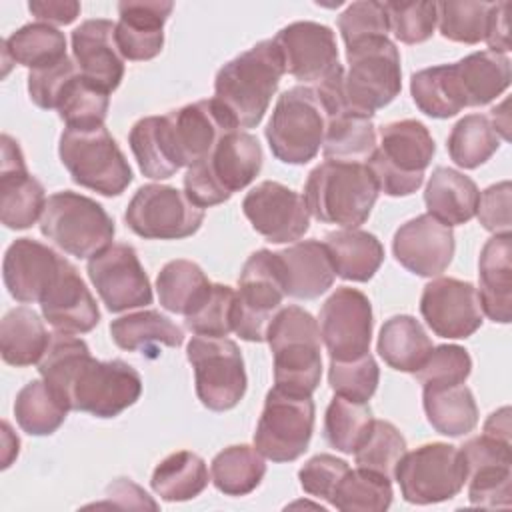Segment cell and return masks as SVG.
<instances>
[{
    "label": "cell",
    "mask_w": 512,
    "mask_h": 512,
    "mask_svg": "<svg viewBox=\"0 0 512 512\" xmlns=\"http://www.w3.org/2000/svg\"><path fill=\"white\" fill-rule=\"evenodd\" d=\"M42 380L70 410L114 418L142 394V378L124 360H96L88 344L72 334H52L38 362Z\"/></svg>",
    "instance_id": "obj_1"
},
{
    "label": "cell",
    "mask_w": 512,
    "mask_h": 512,
    "mask_svg": "<svg viewBox=\"0 0 512 512\" xmlns=\"http://www.w3.org/2000/svg\"><path fill=\"white\" fill-rule=\"evenodd\" d=\"M284 74V60L276 42L260 40L216 72L214 98L238 128H254L262 122Z\"/></svg>",
    "instance_id": "obj_2"
},
{
    "label": "cell",
    "mask_w": 512,
    "mask_h": 512,
    "mask_svg": "<svg viewBox=\"0 0 512 512\" xmlns=\"http://www.w3.org/2000/svg\"><path fill=\"white\" fill-rule=\"evenodd\" d=\"M378 184L366 162L324 160L306 178L304 202L318 222L342 228L364 224L378 200Z\"/></svg>",
    "instance_id": "obj_3"
},
{
    "label": "cell",
    "mask_w": 512,
    "mask_h": 512,
    "mask_svg": "<svg viewBox=\"0 0 512 512\" xmlns=\"http://www.w3.org/2000/svg\"><path fill=\"white\" fill-rule=\"evenodd\" d=\"M266 342L274 356V386L312 396L322 376L318 320L300 306L280 308L268 326Z\"/></svg>",
    "instance_id": "obj_4"
},
{
    "label": "cell",
    "mask_w": 512,
    "mask_h": 512,
    "mask_svg": "<svg viewBox=\"0 0 512 512\" xmlns=\"http://www.w3.org/2000/svg\"><path fill=\"white\" fill-rule=\"evenodd\" d=\"M262 160L258 138L246 130H232L206 158L186 170L184 192L202 210L222 204L258 176Z\"/></svg>",
    "instance_id": "obj_5"
},
{
    "label": "cell",
    "mask_w": 512,
    "mask_h": 512,
    "mask_svg": "<svg viewBox=\"0 0 512 512\" xmlns=\"http://www.w3.org/2000/svg\"><path fill=\"white\" fill-rule=\"evenodd\" d=\"M436 152L430 130L414 118L388 122L380 128V144L366 160L378 190L386 196H410L422 182Z\"/></svg>",
    "instance_id": "obj_6"
},
{
    "label": "cell",
    "mask_w": 512,
    "mask_h": 512,
    "mask_svg": "<svg viewBox=\"0 0 512 512\" xmlns=\"http://www.w3.org/2000/svg\"><path fill=\"white\" fill-rule=\"evenodd\" d=\"M348 70L342 74L340 94L346 110L372 118L402 90L400 52L384 38H372L346 48Z\"/></svg>",
    "instance_id": "obj_7"
},
{
    "label": "cell",
    "mask_w": 512,
    "mask_h": 512,
    "mask_svg": "<svg viewBox=\"0 0 512 512\" xmlns=\"http://www.w3.org/2000/svg\"><path fill=\"white\" fill-rule=\"evenodd\" d=\"M40 232L60 250L76 258H92L114 240V220L96 200L62 190L48 196L40 216Z\"/></svg>",
    "instance_id": "obj_8"
},
{
    "label": "cell",
    "mask_w": 512,
    "mask_h": 512,
    "mask_svg": "<svg viewBox=\"0 0 512 512\" xmlns=\"http://www.w3.org/2000/svg\"><path fill=\"white\" fill-rule=\"evenodd\" d=\"M58 156L72 182L102 196H120L132 182V168L106 126L60 134Z\"/></svg>",
    "instance_id": "obj_9"
},
{
    "label": "cell",
    "mask_w": 512,
    "mask_h": 512,
    "mask_svg": "<svg viewBox=\"0 0 512 512\" xmlns=\"http://www.w3.org/2000/svg\"><path fill=\"white\" fill-rule=\"evenodd\" d=\"M326 132V114L310 86H294L276 100L266 126V140L276 160L306 164L316 158Z\"/></svg>",
    "instance_id": "obj_10"
},
{
    "label": "cell",
    "mask_w": 512,
    "mask_h": 512,
    "mask_svg": "<svg viewBox=\"0 0 512 512\" xmlns=\"http://www.w3.org/2000/svg\"><path fill=\"white\" fill-rule=\"evenodd\" d=\"M286 296L280 262L272 250H256L244 262L234 296L232 328L246 342H264Z\"/></svg>",
    "instance_id": "obj_11"
},
{
    "label": "cell",
    "mask_w": 512,
    "mask_h": 512,
    "mask_svg": "<svg viewBox=\"0 0 512 512\" xmlns=\"http://www.w3.org/2000/svg\"><path fill=\"white\" fill-rule=\"evenodd\" d=\"M198 400L214 412L232 410L246 394L248 378L238 344L230 338L192 336L186 346Z\"/></svg>",
    "instance_id": "obj_12"
},
{
    "label": "cell",
    "mask_w": 512,
    "mask_h": 512,
    "mask_svg": "<svg viewBox=\"0 0 512 512\" xmlns=\"http://www.w3.org/2000/svg\"><path fill=\"white\" fill-rule=\"evenodd\" d=\"M394 480L410 504H436L454 498L466 484V464L460 448L444 442L422 444L406 452Z\"/></svg>",
    "instance_id": "obj_13"
},
{
    "label": "cell",
    "mask_w": 512,
    "mask_h": 512,
    "mask_svg": "<svg viewBox=\"0 0 512 512\" xmlns=\"http://www.w3.org/2000/svg\"><path fill=\"white\" fill-rule=\"evenodd\" d=\"M312 396H298L270 388L254 432V448L272 462L300 458L314 432Z\"/></svg>",
    "instance_id": "obj_14"
},
{
    "label": "cell",
    "mask_w": 512,
    "mask_h": 512,
    "mask_svg": "<svg viewBox=\"0 0 512 512\" xmlns=\"http://www.w3.org/2000/svg\"><path fill=\"white\" fill-rule=\"evenodd\" d=\"M124 220L140 238L180 240L200 230L204 210L174 186L146 184L128 202Z\"/></svg>",
    "instance_id": "obj_15"
},
{
    "label": "cell",
    "mask_w": 512,
    "mask_h": 512,
    "mask_svg": "<svg viewBox=\"0 0 512 512\" xmlns=\"http://www.w3.org/2000/svg\"><path fill=\"white\" fill-rule=\"evenodd\" d=\"M320 336L330 360H356L370 352L372 304L356 288L340 286L320 308Z\"/></svg>",
    "instance_id": "obj_16"
},
{
    "label": "cell",
    "mask_w": 512,
    "mask_h": 512,
    "mask_svg": "<svg viewBox=\"0 0 512 512\" xmlns=\"http://www.w3.org/2000/svg\"><path fill=\"white\" fill-rule=\"evenodd\" d=\"M164 130L176 166L190 168L206 158L224 134L240 128L216 98H206L164 114Z\"/></svg>",
    "instance_id": "obj_17"
},
{
    "label": "cell",
    "mask_w": 512,
    "mask_h": 512,
    "mask_svg": "<svg viewBox=\"0 0 512 512\" xmlns=\"http://www.w3.org/2000/svg\"><path fill=\"white\" fill-rule=\"evenodd\" d=\"M88 278L110 312L152 304V286L134 246L118 242L88 260Z\"/></svg>",
    "instance_id": "obj_18"
},
{
    "label": "cell",
    "mask_w": 512,
    "mask_h": 512,
    "mask_svg": "<svg viewBox=\"0 0 512 512\" xmlns=\"http://www.w3.org/2000/svg\"><path fill=\"white\" fill-rule=\"evenodd\" d=\"M242 212L252 228L274 244L296 242L310 228L304 196L274 180L254 186L242 200Z\"/></svg>",
    "instance_id": "obj_19"
},
{
    "label": "cell",
    "mask_w": 512,
    "mask_h": 512,
    "mask_svg": "<svg viewBox=\"0 0 512 512\" xmlns=\"http://www.w3.org/2000/svg\"><path fill=\"white\" fill-rule=\"evenodd\" d=\"M466 464L468 500L474 506L498 508L512 502L510 442L482 434L460 448Z\"/></svg>",
    "instance_id": "obj_20"
},
{
    "label": "cell",
    "mask_w": 512,
    "mask_h": 512,
    "mask_svg": "<svg viewBox=\"0 0 512 512\" xmlns=\"http://www.w3.org/2000/svg\"><path fill=\"white\" fill-rule=\"evenodd\" d=\"M420 314L436 336L468 338L482 326L478 288L458 278H436L422 290Z\"/></svg>",
    "instance_id": "obj_21"
},
{
    "label": "cell",
    "mask_w": 512,
    "mask_h": 512,
    "mask_svg": "<svg viewBox=\"0 0 512 512\" xmlns=\"http://www.w3.org/2000/svg\"><path fill=\"white\" fill-rule=\"evenodd\" d=\"M284 70L304 84H320L338 66V46L332 28L312 20L284 26L274 38Z\"/></svg>",
    "instance_id": "obj_22"
},
{
    "label": "cell",
    "mask_w": 512,
    "mask_h": 512,
    "mask_svg": "<svg viewBox=\"0 0 512 512\" xmlns=\"http://www.w3.org/2000/svg\"><path fill=\"white\" fill-rule=\"evenodd\" d=\"M456 250L452 226L430 214H420L404 222L392 238L394 258L412 274L434 278L452 262Z\"/></svg>",
    "instance_id": "obj_23"
},
{
    "label": "cell",
    "mask_w": 512,
    "mask_h": 512,
    "mask_svg": "<svg viewBox=\"0 0 512 512\" xmlns=\"http://www.w3.org/2000/svg\"><path fill=\"white\" fill-rule=\"evenodd\" d=\"M46 194L40 180H36L24 162L18 142L2 134L0 160V220L6 228L26 230L44 212Z\"/></svg>",
    "instance_id": "obj_24"
},
{
    "label": "cell",
    "mask_w": 512,
    "mask_h": 512,
    "mask_svg": "<svg viewBox=\"0 0 512 512\" xmlns=\"http://www.w3.org/2000/svg\"><path fill=\"white\" fill-rule=\"evenodd\" d=\"M64 260L66 258L38 240L16 238L4 254V286L10 296L22 304L40 302L58 276Z\"/></svg>",
    "instance_id": "obj_25"
},
{
    "label": "cell",
    "mask_w": 512,
    "mask_h": 512,
    "mask_svg": "<svg viewBox=\"0 0 512 512\" xmlns=\"http://www.w3.org/2000/svg\"><path fill=\"white\" fill-rule=\"evenodd\" d=\"M72 54L80 74L106 92L124 78V58L116 44V24L106 18L84 20L72 32Z\"/></svg>",
    "instance_id": "obj_26"
},
{
    "label": "cell",
    "mask_w": 512,
    "mask_h": 512,
    "mask_svg": "<svg viewBox=\"0 0 512 512\" xmlns=\"http://www.w3.org/2000/svg\"><path fill=\"white\" fill-rule=\"evenodd\" d=\"M46 322L62 334H86L100 322V310L76 266L64 260L58 276L40 300Z\"/></svg>",
    "instance_id": "obj_27"
},
{
    "label": "cell",
    "mask_w": 512,
    "mask_h": 512,
    "mask_svg": "<svg viewBox=\"0 0 512 512\" xmlns=\"http://www.w3.org/2000/svg\"><path fill=\"white\" fill-rule=\"evenodd\" d=\"M170 0H122L118 2L116 44L124 60L146 62L164 46V24L172 14Z\"/></svg>",
    "instance_id": "obj_28"
},
{
    "label": "cell",
    "mask_w": 512,
    "mask_h": 512,
    "mask_svg": "<svg viewBox=\"0 0 512 512\" xmlns=\"http://www.w3.org/2000/svg\"><path fill=\"white\" fill-rule=\"evenodd\" d=\"M286 296L314 300L332 288L336 270L330 252L320 240H302L276 252Z\"/></svg>",
    "instance_id": "obj_29"
},
{
    "label": "cell",
    "mask_w": 512,
    "mask_h": 512,
    "mask_svg": "<svg viewBox=\"0 0 512 512\" xmlns=\"http://www.w3.org/2000/svg\"><path fill=\"white\" fill-rule=\"evenodd\" d=\"M482 312L500 324L512 316V234H494L478 258Z\"/></svg>",
    "instance_id": "obj_30"
},
{
    "label": "cell",
    "mask_w": 512,
    "mask_h": 512,
    "mask_svg": "<svg viewBox=\"0 0 512 512\" xmlns=\"http://www.w3.org/2000/svg\"><path fill=\"white\" fill-rule=\"evenodd\" d=\"M480 190L466 174L438 166L428 178L424 190V202L428 214L446 226L466 224L476 216Z\"/></svg>",
    "instance_id": "obj_31"
},
{
    "label": "cell",
    "mask_w": 512,
    "mask_h": 512,
    "mask_svg": "<svg viewBox=\"0 0 512 512\" xmlns=\"http://www.w3.org/2000/svg\"><path fill=\"white\" fill-rule=\"evenodd\" d=\"M324 244L330 252L336 276L352 282H368L384 262L380 240L358 228L328 232Z\"/></svg>",
    "instance_id": "obj_32"
},
{
    "label": "cell",
    "mask_w": 512,
    "mask_h": 512,
    "mask_svg": "<svg viewBox=\"0 0 512 512\" xmlns=\"http://www.w3.org/2000/svg\"><path fill=\"white\" fill-rule=\"evenodd\" d=\"M454 72L466 106H484L510 86V60L506 54L482 50L454 62Z\"/></svg>",
    "instance_id": "obj_33"
},
{
    "label": "cell",
    "mask_w": 512,
    "mask_h": 512,
    "mask_svg": "<svg viewBox=\"0 0 512 512\" xmlns=\"http://www.w3.org/2000/svg\"><path fill=\"white\" fill-rule=\"evenodd\" d=\"M52 334L28 306L8 310L0 322V354L10 366H32L44 356Z\"/></svg>",
    "instance_id": "obj_34"
},
{
    "label": "cell",
    "mask_w": 512,
    "mask_h": 512,
    "mask_svg": "<svg viewBox=\"0 0 512 512\" xmlns=\"http://www.w3.org/2000/svg\"><path fill=\"white\" fill-rule=\"evenodd\" d=\"M376 348L390 368L414 374L424 364L434 344L414 316L398 314L382 324Z\"/></svg>",
    "instance_id": "obj_35"
},
{
    "label": "cell",
    "mask_w": 512,
    "mask_h": 512,
    "mask_svg": "<svg viewBox=\"0 0 512 512\" xmlns=\"http://www.w3.org/2000/svg\"><path fill=\"white\" fill-rule=\"evenodd\" d=\"M110 336L118 348L128 352H156L158 346L178 348L184 332L158 310H140L110 322Z\"/></svg>",
    "instance_id": "obj_36"
},
{
    "label": "cell",
    "mask_w": 512,
    "mask_h": 512,
    "mask_svg": "<svg viewBox=\"0 0 512 512\" xmlns=\"http://www.w3.org/2000/svg\"><path fill=\"white\" fill-rule=\"evenodd\" d=\"M422 404L430 426L438 434L458 438L478 424V406L466 384L422 388Z\"/></svg>",
    "instance_id": "obj_37"
},
{
    "label": "cell",
    "mask_w": 512,
    "mask_h": 512,
    "mask_svg": "<svg viewBox=\"0 0 512 512\" xmlns=\"http://www.w3.org/2000/svg\"><path fill=\"white\" fill-rule=\"evenodd\" d=\"M2 56L6 66L14 62L30 70L46 68L68 56L66 36L52 24L30 22L2 40Z\"/></svg>",
    "instance_id": "obj_38"
},
{
    "label": "cell",
    "mask_w": 512,
    "mask_h": 512,
    "mask_svg": "<svg viewBox=\"0 0 512 512\" xmlns=\"http://www.w3.org/2000/svg\"><path fill=\"white\" fill-rule=\"evenodd\" d=\"M376 128L372 118L342 110L326 116L322 154L326 160L364 162L376 150Z\"/></svg>",
    "instance_id": "obj_39"
},
{
    "label": "cell",
    "mask_w": 512,
    "mask_h": 512,
    "mask_svg": "<svg viewBox=\"0 0 512 512\" xmlns=\"http://www.w3.org/2000/svg\"><path fill=\"white\" fill-rule=\"evenodd\" d=\"M212 282L192 260H170L158 272L156 290L160 306L172 314L188 316L208 296Z\"/></svg>",
    "instance_id": "obj_40"
},
{
    "label": "cell",
    "mask_w": 512,
    "mask_h": 512,
    "mask_svg": "<svg viewBox=\"0 0 512 512\" xmlns=\"http://www.w3.org/2000/svg\"><path fill=\"white\" fill-rule=\"evenodd\" d=\"M410 94L418 110L430 118H452L466 108L454 64L414 72L410 78Z\"/></svg>",
    "instance_id": "obj_41"
},
{
    "label": "cell",
    "mask_w": 512,
    "mask_h": 512,
    "mask_svg": "<svg viewBox=\"0 0 512 512\" xmlns=\"http://www.w3.org/2000/svg\"><path fill=\"white\" fill-rule=\"evenodd\" d=\"M150 484L166 502L192 500L208 486V468L196 452L178 450L154 468Z\"/></svg>",
    "instance_id": "obj_42"
},
{
    "label": "cell",
    "mask_w": 512,
    "mask_h": 512,
    "mask_svg": "<svg viewBox=\"0 0 512 512\" xmlns=\"http://www.w3.org/2000/svg\"><path fill=\"white\" fill-rule=\"evenodd\" d=\"M68 410V404L44 380H30L14 400L16 422L30 436L54 434Z\"/></svg>",
    "instance_id": "obj_43"
},
{
    "label": "cell",
    "mask_w": 512,
    "mask_h": 512,
    "mask_svg": "<svg viewBox=\"0 0 512 512\" xmlns=\"http://www.w3.org/2000/svg\"><path fill=\"white\" fill-rule=\"evenodd\" d=\"M210 472L214 486L222 494L246 496L260 486L266 474V462L256 448L234 444L214 456Z\"/></svg>",
    "instance_id": "obj_44"
},
{
    "label": "cell",
    "mask_w": 512,
    "mask_h": 512,
    "mask_svg": "<svg viewBox=\"0 0 512 512\" xmlns=\"http://www.w3.org/2000/svg\"><path fill=\"white\" fill-rule=\"evenodd\" d=\"M500 140L488 114H468L452 126L446 148L456 166L472 170L492 158Z\"/></svg>",
    "instance_id": "obj_45"
},
{
    "label": "cell",
    "mask_w": 512,
    "mask_h": 512,
    "mask_svg": "<svg viewBox=\"0 0 512 512\" xmlns=\"http://www.w3.org/2000/svg\"><path fill=\"white\" fill-rule=\"evenodd\" d=\"M374 424L368 402L334 396L324 414V440L342 454H354Z\"/></svg>",
    "instance_id": "obj_46"
},
{
    "label": "cell",
    "mask_w": 512,
    "mask_h": 512,
    "mask_svg": "<svg viewBox=\"0 0 512 512\" xmlns=\"http://www.w3.org/2000/svg\"><path fill=\"white\" fill-rule=\"evenodd\" d=\"M128 144L146 178L166 180L180 170L168 146L164 116L140 118L128 134Z\"/></svg>",
    "instance_id": "obj_47"
},
{
    "label": "cell",
    "mask_w": 512,
    "mask_h": 512,
    "mask_svg": "<svg viewBox=\"0 0 512 512\" xmlns=\"http://www.w3.org/2000/svg\"><path fill=\"white\" fill-rule=\"evenodd\" d=\"M392 496L390 478L366 468H350L338 482L330 504L342 512H384Z\"/></svg>",
    "instance_id": "obj_48"
},
{
    "label": "cell",
    "mask_w": 512,
    "mask_h": 512,
    "mask_svg": "<svg viewBox=\"0 0 512 512\" xmlns=\"http://www.w3.org/2000/svg\"><path fill=\"white\" fill-rule=\"evenodd\" d=\"M108 106L110 92L102 90L100 86L92 84L82 74H78L66 84L56 110L66 128L90 130L104 126Z\"/></svg>",
    "instance_id": "obj_49"
},
{
    "label": "cell",
    "mask_w": 512,
    "mask_h": 512,
    "mask_svg": "<svg viewBox=\"0 0 512 512\" xmlns=\"http://www.w3.org/2000/svg\"><path fill=\"white\" fill-rule=\"evenodd\" d=\"M406 448V438L392 422L374 420L368 438L354 452V460L358 468L378 472L392 480L398 462L408 452Z\"/></svg>",
    "instance_id": "obj_50"
},
{
    "label": "cell",
    "mask_w": 512,
    "mask_h": 512,
    "mask_svg": "<svg viewBox=\"0 0 512 512\" xmlns=\"http://www.w3.org/2000/svg\"><path fill=\"white\" fill-rule=\"evenodd\" d=\"M492 2H436V16L440 34L446 40L460 44H478L484 40L488 10Z\"/></svg>",
    "instance_id": "obj_51"
},
{
    "label": "cell",
    "mask_w": 512,
    "mask_h": 512,
    "mask_svg": "<svg viewBox=\"0 0 512 512\" xmlns=\"http://www.w3.org/2000/svg\"><path fill=\"white\" fill-rule=\"evenodd\" d=\"M378 382L380 368L370 352L348 362L330 360L328 384L336 392V396L356 402H368L374 396Z\"/></svg>",
    "instance_id": "obj_52"
},
{
    "label": "cell",
    "mask_w": 512,
    "mask_h": 512,
    "mask_svg": "<svg viewBox=\"0 0 512 512\" xmlns=\"http://www.w3.org/2000/svg\"><path fill=\"white\" fill-rule=\"evenodd\" d=\"M472 372L468 350L458 344L434 346L424 364L414 372L422 388H442L464 384Z\"/></svg>",
    "instance_id": "obj_53"
},
{
    "label": "cell",
    "mask_w": 512,
    "mask_h": 512,
    "mask_svg": "<svg viewBox=\"0 0 512 512\" xmlns=\"http://www.w3.org/2000/svg\"><path fill=\"white\" fill-rule=\"evenodd\" d=\"M234 288L226 284H212L204 302L184 316L186 328L198 336H218L226 338L232 328V312H234Z\"/></svg>",
    "instance_id": "obj_54"
},
{
    "label": "cell",
    "mask_w": 512,
    "mask_h": 512,
    "mask_svg": "<svg viewBox=\"0 0 512 512\" xmlns=\"http://www.w3.org/2000/svg\"><path fill=\"white\" fill-rule=\"evenodd\" d=\"M388 28L404 44L426 42L436 28V2H384Z\"/></svg>",
    "instance_id": "obj_55"
},
{
    "label": "cell",
    "mask_w": 512,
    "mask_h": 512,
    "mask_svg": "<svg viewBox=\"0 0 512 512\" xmlns=\"http://www.w3.org/2000/svg\"><path fill=\"white\" fill-rule=\"evenodd\" d=\"M338 30L342 40L348 46L384 38L390 34L388 16L384 10V2H352L340 16H338Z\"/></svg>",
    "instance_id": "obj_56"
},
{
    "label": "cell",
    "mask_w": 512,
    "mask_h": 512,
    "mask_svg": "<svg viewBox=\"0 0 512 512\" xmlns=\"http://www.w3.org/2000/svg\"><path fill=\"white\" fill-rule=\"evenodd\" d=\"M78 74H80V70H78L76 62L68 56L58 64L30 70V74H28L30 100L42 110H56L66 84Z\"/></svg>",
    "instance_id": "obj_57"
},
{
    "label": "cell",
    "mask_w": 512,
    "mask_h": 512,
    "mask_svg": "<svg viewBox=\"0 0 512 512\" xmlns=\"http://www.w3.org/2000/svg\"><path fill=\"white\" fill-rule=\"evenodd\" d=\"M348 470L350 466L346 460L332 454H316L298 470V480L304 492L330 504L338 482Z\"/></svg>",
    "instance_id": "obj_58"
},
{
    "label": "cell",
    "mask_w": 512,
    "mask_h": 512,
    "mask_svg": "<svg viewBox=\"0 0 512 512\" xmlns=\"http://www.w3.org/2000/svg\"><path fill=\"white\" fill-rule=\"evenodd\" d=\"M510 194L512 186L508 180L492 184L484 192H480L476 216L486 230L494 234H510Z\"/></svg>",
    "instance_id": "obj_59"
},
{
    "label": "cell",
    "mask_w": 512,
    "mask_h": 512,
    "mask_svg": "<svg viewBox=\"0 0 512 512\" xmlns=\"http://www.w3.org/2000/svg\"><path fill=\"white\" fill-rule=\"evenodd\" d=\"M508 2H492L488 10L486 34L484 42L488 44L490 52L506 54L510 50V30H508Z\"/></svg>",
    "instance_id": "obj_60"
},
{
    "label": "cell",
    "mask_w": 512,
    "mask_h": 512,
    "mask_svg": "<svg viewBox=\"0 0 512 512\" xmlns=\"http://www.w3.org/2000/svg\"><path fill=\"white\" fill-rule=\"evenodd\" d=\"M28 10L46 24H72L80 16V4L74 0H34Z\"/></svg>",
    "instance_id": "obj_61"
},
{
    "label": "cell",
    "mask_w": 512,
    "mask_h": 512,
    "mask_svg": "<svg viewBox=\"0 0 512 512\" xmlns=\"http://www.w3.org/2000/svg\"><path fill=\"white\" fill-rule=\"evenodd\" d=\"M484 434L510 442V408L504 406L492 412L484 424Z\"/></svg>",
    "instance_id": "obj_62"
},
{
    "label": "cell",
    "mask_w": 512,
    "mask_h": 512,
    "mask_svg": "<svg viewBox=\"0 0 512 512\" xmlns=\"http://www.w3.org/2000/svg\"><path fill=\"white\" fill-rule=\"evenodd\" d=\"M2 428H4V464H2V468H8V466H10V454H8V452H12L14 456H18L20 440H18V436H14V438H12V442H8V440H10V434H8V422H2Z\"/></svg>",
    "instance_id": "obj_63"
}]
</instances>
